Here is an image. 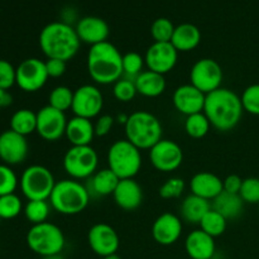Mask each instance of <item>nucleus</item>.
I'll use <instances>...</instances> for the list:
<instances>
[{
    "instance_id": "nucleus-31",
    "label": "nucleus",
    "mask_w": 259,
    "mask_h": 259,
    "mask_svg": "<svg viewBox=\"0 0 259 259\" xmlns=\"http://www.w3.org/2000/svg\"><path fill=\"white\" fill-rule=\"evenodd\" d=\"M227 224L228 220L225 219L222 214L215 211L211 207V210L202 218V220L200 222L199 225L200 229H201L202 232L209 234L210 237L217 238L220 237L222 234H224L225 230H227Z\"/></svg>"
},
{
    "instance_id": "nucleus-30",
    "label": "nucleus",
    "mask_w": 259,
    "mask_h": 259,
    "mask_svg": "<svg viewBox=\"0 0 259 259\" xmlns=\"http://www.w3.org/2000/svg\"><path fill=\"white\" fill-rule=\"evenodd\" d=\"M10 129L20 136H29L37 131V113L30 109H19L10 118Z\"/></svg>"
},
{
    "instance_id": "nucleus-6",
    "label": "nucleus",
    "mask_w": 259,
    "mask_h": 259,
    "mask_svg": "<svg viewBox=\"0 0 259 259\" xmlns=\"http://www.w3.org/2000/svg\"><path fill=\"white\" fill-rule=\"evenodd\" d=\"M109 168L120 180L134 179L141 171V149L126 139L114 142L108 151Z\"/></svg>"
},
{
    "instance_id": "nucleus-11",
    "label": "nucleus",
    "mask_w": 259,
    "mask_h": 259,
    "mask_svg": "<svg viewBox=\"0 0 259 259\" xmlns=\"http://www.w3.org/2000/svg\"><path fill=\"white\" fill-rule=\"evenodd\" d=\"M104 106L101 91L95 85H82L73 91V101L71 110L75 116L94 119L100 116Z\"/></svg>"
},
{
    "instance_id": "nucleus-34",
    "label": "nucleus",
    "mask_w": 259,
    "mask_h": 259,
    "mask_svg": "<svg viewBox=\"0 0 259 259\" xmlns=\"http://www.w3.org/2000/svg\"><path fill=\"white\" fill-rule=\"evenodd\" d=\"M72 101L73 91L67 86H56L48 96V105L63 113L71 109Z\"/></svg>"
},
{
    "instance_id": "nucleus-2",
    "label": "nucleus",
    "mask_w": 259,
    "mask_h": 259,
    "mask_svg": "<svg viewBox=\"0 0 259 259\" xmlns=\"http://www.w3.org/2000/svg\"><path fill=\"white\" fill-rule=\"evenodd\" d=\"M81 40L76 29L65 22H52L39 33V47L47 58L68 62L77 55Z\"/></svg>"
},
{
    "instance_id": "nucleus-35",
    "label": "nucleus",
    "mask_w": 259,
    "mask_h": 259,
    "mask_svg": "<svg viewBox=\"0 0 259 259\" xmlns=\"http://www.w3.org/2000/svg\"><path fill=\"white\" fill-rule=\"evenodd\" d=\"M146 65L144 57L137 52H128L123 55V77L129 80H136L142 72Z\"/></svg>"
},
{
    "instance_id": "nucleus-19",
    "label": "nucleus",
    "mask_w": 259,
    "mask_h": 259,
    "mask_svg": "<svg viewBox=\"0 0 259 259\" xmlns=\"http://www.w3.org/2000/svg\"><path fill=\"white\" fill-rule=\"evenodd\" d=\"M182 222L177 215L163 212L152 225V237L158 244L172 245L181 238Z\"/></svg>"
},
{
    "instance_id": "nucleus-37",
    "label": "nucleus",
    "mask_w": 259,
    "mask_h": 259,
    "mask_svg": "<svg viewBox=\"0 0 259 259\" xmlns=\"http://www.w3.org/2000/svg\"><path fill=\"white\" fill-rule=\"evenodd\" d=\"M175 25L167 18H158L151 27V34L154 42H171L175 32Z\"/></svg>"
},
{
    "instance_id": "nucleus-46",
    "label": "nucleus",
    "mask_w": 259,
    "mask_h": 259,
    "mask_svg": "<svg viewBox=\"0 0 259 259\" xmlns=\"http://www.w3.org/2000/svg\"><path fill=\"white\" fill-rule=\"evenodd\" d=\"M243 180L240 179L238 175H229L225 180H223V186H224V191L229 192V194H238L239 195L240 189H242Z\"/></svg>"
},
{
    "instance_id": "nucleus-42",
    "label": "nucleus",
    "mask_w": 259,
    "mask_h": 259,
    "mask_svg": "<svg viewBox=\"0 0 259 259\" xmlns=\"http://www.w3.org/2000/svg\"><path fill=\"white\" fill-rule=\"evenodd\" d=\"M239 195L245 204L259 205V179L248 177L243 180Z\"/></svg>"
},
{
    "instance_id": "nucleus-25",
    "label": "nucleus",
    "mask_w": 259,
    "mask_h": 259,
    "mask_svg": "<svg viewBox=\"0 0 259 259\" xmlns=\"http://www.w3.org/2000/svg\"><path fill=\"white\" fill-rule=\"evenodd\" d=\"M119 181H120V179L108 167V168L96 171L89 179L86 187H88L90 196L104 197L114 194Z\"/></svg>"
},
{
    "instance_id": "nucleus-40",
    "label": "nucleus",
    "mask_w": 259,
    "mask_h": 259,
    "mask_svg": "<svg viewBox=\"0 0 259 259\" xmlns=\"http://www.w3.org/2000/svg\"><path fill=\"white\" fill-rule=\"evenodd\" d=\"M240 100L244 111L252 115H259V83L248 86L243 91Z\"/></svg>"
},
{
    "instance_id": "nucleus-5",
    "label": "nucleus",
    "mask_w": 259,
    "mask_h": 259,
    "mask_svg": "<svg viewBox=\"0 0 259 259\" xmlns=\"http://www.w3.org/2000/svg\"><path fill=\"white\" fill-rule=\"evenodd\" d=\"M125 139L139 149H151L162 139V125L156 115L139 110L128 116L124 125Z\"/></svg>"
},
{
    "instance_id": "nucleus-51",
    "label": "nucleus",
    "mask_w": 259,
    "mask_h": 259,
    "mask_svg": "<svg viewBox=\"0 0 259 259\" xmlns=\"http://www.w3.org/2000/svg\"><path fill=\"white\" fill-rule=\"evenodd\" d=\"M0 220H2V219H0Z\"/></svg>"
},
{
    "instance_id": "nucleus-33",
    "label": "nucleus",
    "mask_w": 259,
    "mask_h": 259,
    "mask_svg": "<svg viewBox=\"0 0 259 259\" xmlns=\"http://www.w3.org/2000/svg\"><path fill=\"white\" fill-rule=\"evenodd\" d=\"M51 204L47 200H30L24 206V215L33 225L47 222L51 212Z\"/></svg>"
},
{
    "instance_id": "nucleus-49",
    "label": "nucleus",
    "mask_w": 259,
    "mask_h": 259,
    "mask_svg": "<svg viewBox=\"0 0 259 259\" xmlns=\"http://www.w3.org/2000/svg\"><path fill=\"white\" fill-rule=\"evenodd\" d=\"M42 259H65L62 254H55V255H48V257H42Z\"/></svg>"
},
{
    "instance_id": "nucleus-20",
    "label": "nucleus",
    "mask_w": 259,
    "mask_h": 259,
    "mask_svg": "<svg viewBox=\"0 0 259 259\" xmlns=\"http://www.w3.org/2000/svg\"><path fill=\"white\" fill-rule=\"evenodd\" d=\"M75 29L81 42L90 46L106 42L110 33L108 23L101 18L93 17V15L81 18L76 24Z\"/></svg>"
},
{
    "instance_id": "nucleus-48",
    "label": "nucleus",
    "mask_w": 259,
    "mask_h": 259,
    "mask_svg": "<svg viewBox=\"0 0 259 259\" xmlns=\"http://www.w3.org/2000/svg\"><path fill=\"white\" fill-rule=\"evenodd\" d=\"M128 116L129 115H125V114H120V115H118V118L115 119V120H118V123L123 124V125H125L126 121H128Z\"/></svg>"
},
{
    "instance_id": "nucleus-16",
    "label": "nucleus",
    "mask_w": 259,
    "mask_h": 259,
    "mask_svg": "<svg viewBox=\"0 0 259 259\" xmlns=\"http://www.w3.org/2000/svg\"><path fill=\"white\" fill-rule=\"evenodd\" d=\"M88 242L91 250L103 258L116 254L120 245V239L116 230L104 223H99L90 228L88 233Z\"/></svg>"
},
{
    "instance_id": "nucleus-38",
    "label": "nucleus",
    "mask_w": 259,
    "mask_h": 259,
    "mask_svg": "<svg viewBox=\"0 0 259 259\" xmlns=\"http://www.w3.org/2000/svg\"><path fill=\"white\" fill-rule=\"evenodd\" d=\"M113 94L114 98L118 101H120V103H129V101H132L136 98L138 93H137L136 83H134L133 80L121 77L120 80H118L114 83Z\"/></svg>"
},
{
    "instance_id": "nucleus-41",
    "label": "nucleus",
    "mask_w": 259,
    "mask_h": 259,
    "mask_svg": "<svg viewBox=\"0 0 259 259\" xmlns=\"http://www.w3.org/2000/svg\"><path fill=\"white\" fill-rule=\"evenodd\" d=\"M185 181L180 177H171L159 187V196L164 200L177 199L185 191Z\"/></svg>"
},
{
    "instance_id": "nucleus-44",
    "label": "nucleus",
    "mask_w": 259,
    "mask_h": 259,
    "mask_svg": "<svg viewBox=\"0 0 259 259\" xmlns=\"http://www.w3.org/2000/svg\"><path fill=\"white\" fill-rule=\"evenodd\" d=\"M114 123H115V119L111 115H100L96 119L95 124H94V128H95V136L96 137H105L110 133V131L113 129Z\"/></svg>"
},
{
    "instance_id": "nucleus-14",
    "label": "nucleus",
    "mask_w": 259,
    "mask_h": 259,
    "mask_svg": "<svg viewBox=\"0 0 259 259\" xmlns=\"http://www.w3.org/2000/svg\"><path fill=\"white\" fill-rule=\"evenodd\" d=\"M67 118L63 111L52 106H43L37 113V133L47 142H56L65 137Z\"/></svg>"
},
{
    "instance_id": "nucleus-22",
    "label": "nucleus",
    "mask_w": 259,
    "mask_h": 259,
    "mask_svg": "<svg viewBox=\"0 0 259 259\" xmlns=\"http://www.w3.org/2000/svg\"><path fill=\"white\" fill-rule=\"evenodd\" d=\"M190 190L192 195H196L211 202L224 191V186H223V180L217 175L211 172H199L194 175L190 181Z\"/></svg>"
},
{
    "instance_id": "nucleus-50",
    "label": "nucleus",
    "mask_w": 259,
    "mask_h": 259,
    "mask_svg": "<svg viewBox=\"0 0 259 259\" xmlns=\"http://www.w3.org/2000/svg\"><path fill=\"white\" fill-rule=\"evenodd\" d=\"M103 259H121L119 257L118 254H111V255H108V257H104Z\"/></svg>"
},
{
    "instance_id": "nucleus-17",
    "label": "nucleus",
    "mask_w": 259,
    "mask_h": 259,
    "mask_svg": "<svg viewBox=\"0 0 259 259\" xmlns=\"http://www.w3.org/2000/svg\"><path fill=\"white\" fill-rule=\"evenodd\" d=\"M29 152L27 138L9 129L0 134V159L8 166L20 164Z\"/></svg>"
},
{
    "instance_id": "nucleus-24",
    "label": "nucleus",
    "mask_w": 259,
    "mask_h": 259,
    "mask_svg": "<svg viewBox=\"0 0 259 259\" xmlns=\"http://www.w3.org/2000/svg\"><path fill=\"white\" fill-rule=\"evenodd\" d=\"M65 137L71 146H90L95 138V128L90 119L73 116L67 121Z\"/></svg>"
},
{
    "instance_id": "nucleus-36",
    "label": "nucleus",
    "mask_w": 259,
    "mask_h": 259,
    "mask_svg": "<svg viewBox=\"0 0 259 259\" xmlns=\"http://www.w3.org/2000/svg\"><path fill=\"white\" fill-rule=\"evenodd\" d=\"M22 200L15 194L0 196V219L10 220L17 218L22 212Z\"/></svg>"
},
{
    "instance_id": "nucleus-43",
    "label": "nucleus",
    "mask_w": 259,
    "mask_h": 259,
    "mask_svg": "<svg viewBox=\"0 0 259 259\" xmlns=\"http://www.w3.org/2000/svg\"><path fill=\"white\" fill-rule=\"evenodd\" d=\"M17 83V68L7 60H0V89L8 91Z\"/></svg>"
},
{
    "instance_id": "nucleus-7",
    "label": "nucleus",
    "mask_w": 259,
    "mask_h": 259,
    "mask_svg": "<svg viewBox=\"0 0 259 259\" xmlns=\"http://www.w3.org/2000/svg\"><path fill=\"white\" fill-rule=\"evenodd\" d=\"M27 244L32 252L40 257L61 254L66 244L60 227L50 222L35 224L28 230Z\"/></svg>"
},
{
    "instance_id": "nucleus-21",
    "label": "nucleus",
    "mask_w": 259,
    "mask_h": 259,
    "mask_svg": "<svg viewBox=\"0 0 259 259\" xmlns=\"http://www.w3.org/2000/svg\"><path fill=\"white\" fill-rule=\"evenodd\" d=\"M114 201L125 211H133L141 206L143 201V191L134 179L120 180L113 194Z\"/></svg>"
},
{
    "instance_id": "nucleus-18",
    "label": "nucleus",
    "mask_w": 259,
    "mask_h": 259,
    "mask_svg": "<svg viewBox=\"0 0 259 259\" xmlns=\"http://www.w3.org/2000/svg\"><path fill=\"white\" fill-rule=\"evenodd\" d=\"M205 99H206V95L197 90L191 83L179 86L172 96V101H174V106L176 108V110L186 116L202 113Z\"/></svg>"
},
{
    "instance_id": "nucleus-45",
    "label": "nucleus",
    "mask_w": 259,
    "mask_h": 259,
    "mask_svg": "<svg viewBox=\"0 0 259 259\" xmlns=\"http://www.w3.org/2000/svg\"><path fill=\"white\" fill-rule=\"evenodd\" d=\"M66 65H67V62H65V61L55 60V58H47V61H46V68H47L48 77H62L66 72V67H67Z\"/></svg>"
},
{
    "instance_id": "nucleus-23",
    "label": "nucleus",
    "mask_w": 259,
    "mask_h": 259,
    "mask_svg": "<svg viewBox=\"0 0 259 259\" xmlns=\"http://www.w3.org/2000/svg\"><path fill=\"white\" fill-rule=\"evenodd\" d=\"M214 239L201 229L192 230L185 240V250L191 259H212L217 250Z\"/></svg>"
},
{
    "instance_id": "nucleus-4",
    "label": "nucleus",
    "mask_w": 259,
    "mask_h": 259,
    "mask_svg": "<svg viewBox=\"0 0 259 259\" xmlns=\"http://www.w3.org/2000/svg\"><path fill=\"white\" fill-rule=\"evenodd\" d=\"M90 194L86 185L72 179L56 182L50 196V204L53 210L62 215H77L88 207Z\"/></svg>"
},
{
    "instance_id": "nucleus-32",
    "label": "nucleus",
    "mask_w": 259,
    "mask_h": 259,
    "mask_svg": "<svg viewBox=\"0 0 259 259\" xmlns=\"http://www.w3.org/2000/svg\"><path fill=\"white\" fill-rule=\"evenodd\" d=\"M210 128H211V124H210L209 119L206 118L204 111L186 116V120H185V131H186L187 136L191 137V138H204L209 133Z\"/></svg>"
},
{
    "instance_id": "nucleus-52",
    "label": "nucleus",
    "mask_w": 259,
    "mask_h": 259,
    "mask_svg": "<svg viewBox=\"0 0 259 259\" xmlns=\"http://www.w3.org/2000/svg\"><path fill=\"white\" fill-rule=\"evenodd\" d=\"M258 206H259V205H258Z\"/></svg>"
},
{
    "instance_id": "nucleus-8",
    "label": "nucleus",
    "mask_w": 259,
    "mask_h": 259,
    "mask_svg": "<svg viewBox=\"0 0 259 259\" xmlns=\"http://www.w3.org/2000/svg\"><path fill=\"white\" fill-rule=\"evenodd\" d=\"M99 157L91 146H72L63 156V169L72 180H89L98 171Z\"/></svg>"
},
{
    "instance_id": "nucleus-28",
    "label": "nucleus",
    "mask_w": 259,
    "mask_h": 259,
    "mask_svg": "<svg viewBox=\"0 0 259 259\" xmlns=\"http://www.w3.org/2000/svg\"><path fill=\"white\" fill-rule=\"evenodd\" d=\"M244 204L245 202L243 201L240 195L223 191L217 199L212 200L211 207L227 220H234L242 215Z\"/></svg>"
},
{
    "instance_id": "nucleus-13",
    "label": "nucleus",
    "mask_w": 259,
    "mask_h": 259,
    "mask_svg": "<svg viewBox=\"0 0 259 259\" xmlns=\"http://www.w3.org/2000/svg\"><path fill=\"white\" fill-rule=\"evenodd\" d=\"M48 78L46 62L38 58H27L17 67V85L25 93L40 90Z\"/></svg>"
},
{
    "instance_id": "nucleus-27",
    "label": "nucleus",
    "mask_w": 259,
    "mask_h": 259,
    "mask_svg": "<svg viewBox=\"0 0 259 259\" xmlns=\"http://www.w3.org/2000/svg\"><path fill=\"white\" fill-rule=\"evenodd\" d=\"M137 93L146 98H158L166 90V78L164 75L154 71L146 70L134 80Z\"/></svg>"
},
{
    "instance_id": "nucleus-26",
    "label": "nucleus",
    "mask_w": 259,
    "mask_h": 259,
    "mask_svg": "<svg viewBox=\"0 0 259 259\" xmlns=\"http://www.w3.org/2000/svg\"><path fill=\"white\" fill-rule=\"evenodd\" d=\"M201 42V32L191 23H182L175 28L171 43L177 52H190L194 51Z\"/></svg>"
},
{
    "instance_id": "nucleus-12",
    "label": "nucleus",
    "mask_w": 259,
    "mask_h": 259,
    "mask_svg": "<svg viewBox=\"0 0 259 259\" xmlns=\"http://www.w3.org/2000/svg\"><path fill=\"white\" fill-rule=\"evenodd\" d=\"M149 159L154 168L159 172H174L184 161L182 148L174 141L161 139L149 149Z\"/></svg>"
},
{
    "instance_id": "nucleus-47",
    "label": "nucleus",
    "mask_w": 259,
    "mask_h": 259,
    "mask_svg": "<svg viewBox=\"0 0 259 259\" xmlns=\"http://www.w3.org/2000/svg\"><path fill=\"white\" fill-rule=\"evenodd\" d=\"M10 104H12V96H10V94L8 91L0 89V109L10 105Z\"/></svg>"
},
{
    "instance_id": "nucleus-1",
    "label": "nucleus",
    "mask_w": 259,
    "mask_h": 259,
    "mask_svg": "<svg viewBox=\"0 0 259 259\" xmlns=\"http://www.w3.org/2000/svg\"><path fill=\"white\" fill-rule=\"evenodd\" d=\"M243 109L240 96L227 88H220L207 94L205 99L204 114L212 128L220 132L234 129L242 120Z\"/></svg>"
},
{
    "instance_id": "nucleus-29",
    "label": "nucleus",
    "mask_w": 259,
    "mask_h": 259,
    "mask_svg": "<svg viewBox=\"0 0 259 259\" xmlns=\"http://www.w3.org/2000/svg\"><path fill=\"white\" fill-rule=\"evenodd\" d=\"M181 217L190 224H200L202 218L211 210V202L196 195H189L181 204Z\"/></svg>"
},
{
    "instance_id": "nucleus-39",
    "label": "nucleus",
    "mask_w": 259,
    "mask_h": 259,
    "mask_svg": "<svg viewBox=\"0 0 259 259\" xmlns=\"http://www.w3.org/2000/svg\"><path fill=\"white\" fill-rule=\"evenodd\" d=\"M19 181L17 175L8 164H0V196L14 194Z\"/></svg>"
},
{
    "instance_id": "nucleus-3",
    "label": "nucleus",
    "mask_w": 259,
    "mask_h": 259,
    "mask_svg": "<svg viewBox=\"0 0 259 259\" xmlns=\"http://www.w3.org/2000/svg\"><path fill=\"white\" fill-rule=\"evenodd\" d=\"M88 72L99 85H110L123 77V55L109 40L91 46L88 53Z\"/></svg>"
},
{
    "instance_id": "nucleus-9",
    "label": "nucleus",
    "mask_w": 259,
    "mask_h": 259,
    "mask_svg": "<svg viewBox=\"0 0 259 259\" xmlns=\"http://www.w3.org/2000/svg\"><path fill=\"white\" fill-rule=\"evenodd\" d=\"M55 177L45 166L33 164L24 169L19 180L23 195L30 200H48L55 189Z\"/></svg>"
},
{
    "instance_id": "nucleus-15",
    "label": "nucleus",
    "mask_w": 259,
    "mask_h": 259,
    "mask_svg": "<svg viewBox=\"0 0 259 259\" xmlns=\"http://www.w3.org/2000/svg\"><path fill=\"white\" fill-rule=\"evenodd\" d=\"M179 52L171 42H154L147 50L144 62L148 70L166 75L175 68Z\"/></svg>"
},
{
    "instance_id": "nucleus-10",
    "label": "nucleus",
    "mask_w": 259,
    "mask_h": 259,
    "mask_svg": "<svg viewBox=\"0 0 259 259\" xmlns=\"http://www.w3.org/2000/svg\"><path fill=\"white\" fill-rule=\"evenodd\" d=\"M223 70L219 62L211 58H201L194 63L190 72V83L205 95L222 88Z\"/></svg>"
}]
</instances>
